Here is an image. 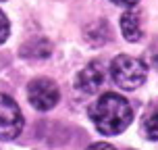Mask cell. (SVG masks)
I'll return each mask as SVG.
<instances>
[{"label":"cell","mask_w":158,"mask_h":150,"mask_svg":"<svg viewBox=\"0 0 158 150\" xmlns=\"http://www.w3.org/2000/svg\"><path fill=\"white\" fill-rule=\"evenodd\" d=\"M89 119L94 121L96 129L104 135H117L125 131L133 121V109L121 94H102L96 104L89 109Z\"/></svg>","instance_id":"obj_1"},{"label":"cell","mask_w":158,"mask_h":150,"mask_svg":"<svg viewBox=\"0 0 158 150\" xmlns=\"http://www.w3.org/2000/svg\"><path fill=\"white\" fill-rule=\"evenodd\" d=\"M110 75L118 88L135 90L146 81V65L135 56L118 54L110 65Z\"/></svg>","instance_id":"obj_2"},{"label":"cell","mask_w":158,"mask_h":150,"mask_svg":"<svg viewBox=\"0 0 158 150\" xmlns=\"http://www.w3.org/2000/svg\"><path fill=\"white\" fill-rule=\"evenodd\" d=\"M23 129V115L19 104L6 94H0V140H13Z\"/></svg>","instance_id":"obj_3"},{"label":"cell","mask_w":158,"mask_h":150,"mask_svg":"<svg viewBox=\"0 0 158 150\" xmlns=\"http://www.w3.org/2000/svg\"><path fill=\"white\" fill-rule=\"evenodd\" d=\"M27 98H29L33 109H38V111H50V109H54L56 104H58L60 92H58L54 81H50L46 77H40V79L29 81V86H27Z\"/></svg>","instance_id":"obj_4"},{"label":"cell","mask_w":158,"mask_h":150,"mask_svg":"<svg viewBox=\"0 0 158 150\" xmlns=\"http://www.w3.org/2000/svg\"><path fill=\"white\" fill-rule=\"evenodd\" d=\"M102 81H104V69L98 63H92L79 71V75L75 77V88L83 94H94L100 90Z\"/></svg>","instance_id":"obj_5"},{"label":"cell","mask_w":158,"mask_h":150,"mask_svg":"<svg viewBox=\"0 0 158 150\" xmlns=\"http://www.w3.org/2000/svg\"><path fill=\"white\" fill-rule=\"evenodd\" d=\"M139 11L137 8H129L127 13H123L121 17V32L127 38V42H139L143 38V29L139 23Z\"/></svg>","instance_id":"obj_6"},{"label":"cell","mask_w":158,"mask_h":150,"mask_svg":"<svg viewBox=\"0 0 158 150\" xmlns=\"http://www.w3.org/2000/svg\"><path fill=\"white\" fill-rule=\"evenodd\" d=\"M142 131L148 140L158 142V102H154L150 109L146 111L143 121H142Z\"/></svg>","instance_id":"obj_7"},{"label":"cell","mask_w":158,"mask_h":150,"mask_svg":"<svg viewBox=\"0 0 158 150\" xmlns=\"http://www.w3.org/2000/svg\"><path fill=\"white\" fill-rule=\"evenodd\" d=\"M8 32H10V25H8V19L6 15L0 11V44L4 42V40L8 38Z\"/></svg>","instance_id":"obj_8"},{"label":"cell","mask_w":158,"mask_h":150,"mask_svg":"<svg viewBox=\"0 0 158 150\" xmlns=\"http://www.w3.org/2000/svg\"><path fill=\"white\" fill-rule=\"evenodd\" d=\"M150 61L154 67H158V40L150 46Z\"/></svg>","instance_id":"obj_9"},{"label":"cell","mask_w":158,"mask_h":150,"mask_svg":"<svg viewBox=\"0 0 158 150\" xmlns=\"http://www.w3.org/2000/svg\"><path fill=\"white\" fill-rule=\"evenodd\" d=\"M87 150H117L114 146H110L108 142H96V144H92Z\"/></svg>","instance_id":"obj_10"},{"label":"cell","mask_w":158,"mask_h":150,"mask_svg":"<svg viewBox=\"0 0 158 150\" xmlns=\"http://www.w3.org/2000/svg\"><path fill=\"white\" fill-rule=\"evenodd\" d=\"M114 4H121V6H133L135 2H139V0H112Z\"/></svg>","instance_id":"obj_11"},{"label":"cell","mask_w":158,"mask_h":150,"mask_svg":"<svg viewBox=\"0 0 158 150\" xmlns=\"http://www.w3.org/2000/svg\"><path fill=\"white\" fill-rule=\"evenodd\" d=\"M0 2H2V0H0Z\"/></svg>","instance_id":"obj_12"}]
</instances>
